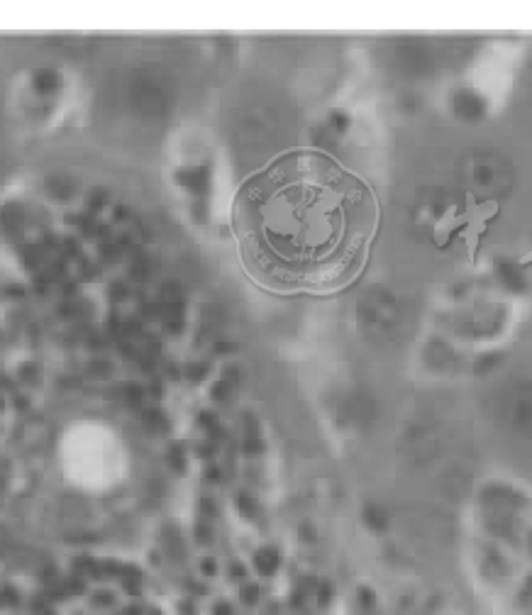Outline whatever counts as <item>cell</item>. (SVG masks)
Wrapping results in <instances>:
<instances>
[{"instance_id":"obj_1","label":"cell","mask_w":532,"mask_h":615,"mask_svg":"<svg viewBox=\"0 0 532 615\" xmlns=\"http://www.w3.org/2000/svg\"><path fill=\"white\" fill-rule=\"evenodd\" d=\"M369 188L323 154H288L247 181L235 232L249 274L276 291H335L367 259Z\"/></svg>"},{"instance_id":"obj_2","label":"cell","mask_w":532,"mask_h":615,"mask_svg":"<svg viewBox=\"0 0 532 615\" xmlns=\"http://www.w3.org/2000/svg\"><path fill=\"white\" fill-rule=\"evenodd\" d=\"M503 425L515 435L532 437V381H518L503 391L498 401Z\"/></svg>"}]
</instances>
